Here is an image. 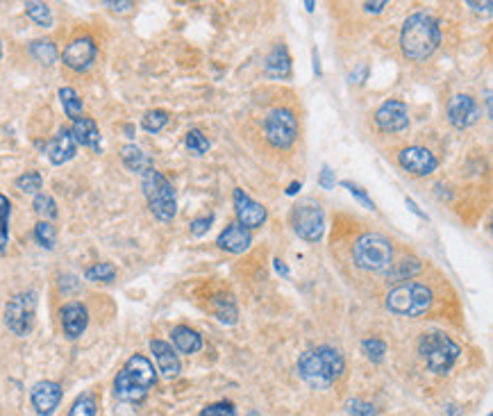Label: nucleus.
<instances>
[{"label":"nucleus","instance_id":"nucleus-1","mask_svg":"<svg viewBox=\"0 0 493 416\" xmlns=\"http://www.w3.org/2000/svg\"><path fill=\"white\" fill-rule=\"evenodd\" d=\"M439 43H441V28L439 21L432 14L416 12L405 21L403 32H400V48H403L405 57L423 62L430 55H434Z\"/></svg>","mask_w":493,"mask_h":416},{"label":"nucleus","instance_id":"nucleus-2","mask_svg":"<svg viewBox=\"0 0 493 416\" xmlns=\"http://www.w3.org/2000/svg\"><path fill=\"white\" fill-rule=\"evenodd\" d=\"M345 371V359L332 346L305 350L298 359V375L312 389H327Z\"/></svg>","mask_w":493,"mask_h":416},{"label":"nucleus","instance_id":"nucleus-3","mask_svg":"<svg viewBox=\"0 0 493 416\" xmlns=\"http://www.w3.org/2000/svg\"><path fill=\"white\" fill-rule=\"evenodd\" d=\"M157 382L152 361L145 355H132L114 380V396L123 403H139Z\"/></svg>","mask_w":493,"mask_h":416},{"label":"nucleus","instance_id":"nucleus-4","mask_svg":"<svg viewBox=\"0 0 493 416\" xmlns=\"http://www.w3.org/2000/svg\"><path fill=\"white\" fill-rule=\"evenodd\" d=\"M355 264L371 273H387L394 266V246L378 232H364L352 243Z\"/></svg>","mask_w":493,"mask_h":416},{"label":"nucleus","instance_id":"nucleus-5","mask_svg":"<svg viewBox=\"0 0 493 416\" xmlns=\"http://www.w3.org/2000/svg\"><path fill=\"white\" fill-rule=\"evenodd\" d=\"M418 352L425 359L427 368L436 375H445L459 359L462 348L445 332H425L418 339Z\"/></svg>","mask_w":493,"mask_h":416},{"label":"nucleus","instance_id":"nucleus-6","mask_svg":"<svg viewBox=\"0 0 493 416\" xmlns=\"http://www.w3.org/2000/svg\"><path fill=\"white\" fill-rule=\"evenodd\" d=\"M141 189H143L145 201H148L150 212L155 214V219H159V221L176 219V214H178L176 189H173V185L155 166L141 175Z\"/></svg>","mask_w":493,"mask_h":416},{"label":"nucleus","instance_id":"nucleus-7","mask_svg":"<svg viewBox=\"0 0 493 416\" xmlns=\"http://www.w3.org/2000/svg\"><path fill=\"white\" fill-rule=\"evenodd\" d=\"M432 289L421 282H400L387 294V310L398 316H416L425 314L432 307Z\"/></svg>","mask_w":493,"mask_h":416},{"label":"nucleus","instance_id":"nucleus-8","mask_svg":"<svg viewBox=\"0 0 493 416\" xmlns=\"http://www.w3.org/2000/svg\"><path fill=\"white\" fill-rule=\"evenodd\" d=\"M36 316V294L34 292H21L12 296L5 307V323L18 337H25L34 328Z\"/></svg>","mask_w":493,"mask_h":416},{"label":"nucleus","instance_id":"nucleus-9","mask_svg":"<svg viewBox=\"0 0 493 416\" xmlns=\"http://www.w3.org/2000/svg\"><path fill=\"white\" fill-rule=\"evenodd\" d=\"M264 134L271 146L287 150L298 137V121L291 110H273L264 121Z\"/></svg>","mask_w":493,"mask_h":416},{"label":"nucleus","instance_id":"nucleus-10","mask_svg":"<svg viewBox=\"0 0 493 416\" xmlns=\"http://www.w3.org/2000/svg\"><path fill=\"white\" fill-rule=\"evenodd\" d=\"M291 225L300 239L309 243L321 241L325 232V214L318 205H298L291 214Z\"/></svg>","mask_w":493,"mask_h":416},{"label":"nucleus","instance_id":"nucleus-11","mask_svg":"<svg viewBox=\"0 0 493 416\" xmlns=\"http://www.w3.org/2000/svg\"><path fill=\"white\" fill-rule=\"evenodd\" d=\"M96 55H98L96 41L91 37H78V39H73L66 48H64L62 59L71 71L82 73V71H89L91 66H94Z\"/></svg>","mask_w":493,"mask_h":416},{"label":"nucleus","instance_id":"nucleus-12","mask_svg":"<svg viewBox=\"0 0 493 416\" xmlns=\"http://www.w3.org/2000/svg\"><path fill=\"white\" fill-rule=\"evenodd\" d=\"M232 201H234V214H236V223H241L243 228H262L266 223V207L259 205L257 201L243 192V189H234L232 194Z\"/></svg>","mask_w":493,"mask_h":416},{"label":"nucleus","instance_id":"nucleus-13","mask_svg":"<svg viewBox=\"0 0 493 416\" xmlns=\"http://www.w3.org/2000/svg\"><path fill=\"white\" fill-rule=\"evenodd\" d=\"M398 164L412 175H430L439 166V159L434 157L432 150L423 146H409L398 152Z\"/></svg>","mask_w":493,"mask_h":416},{"label":"nucleus","instance_id":"nucleus-14","mask_svg":"<svg viewBox=\"0 0 493 416\" xmlns=\"http://www.w3.org/2000/svg\"><path fill=\"white\" fill-rule=\"evenodd\" d=\"M376 123L385 132H403L409 125V110L403 101H387L378 107Z\"/></svg>","mask_w":493,"mask_h":416},{"label":"nucleus","instance_id":"nucleus-15","mask_svg":"<svg viewBox=\"0 0 493 416\" xmlns=\"http://www.w3.org/2000/svg\"><path fill=\"white\" fill-rule=\"evenodd\" d=\"M480 119V105L476 103V98H471L466 94H457L450 98L448 103V121L455 125L457 130H464L473 125Z\"/></svg>","mask_w":493,"mask_h":416},{"label":"nucleus","instance_id":"nucleus-16","mask_svg":"<svg viewBox=\"0 0 493 416\" xmlns=\"http://www.w3.org/2000/svg\"><path fill=\"white\" fill-rule=\"evenodd\" d=\"M62 401V387L57 382H50V380H43V382H36L32 389V405L36 414L41 416H50Z\"/></svg>","mask_w":493,"mask_h":416},{"label":"nucleus","instance_id":"nucleus-17","mask_svg":"<svg viewBox=\"0 0 493 416\" xmlns=\"http://www.w3.org/2000/svg\"><path fill=\"white\" fill-rule=\"evenodd\" d=\"M218 248L221 250H227V252H234V255H239V252H245L250 248L252 243V232L248 228H243L241 223H227V228L218 234Z\"/></svg>","mask_w":493,"mask_h":416},{"label":"nucleus","instance_id":"nucleus-18","mask_svg":"<svg viewBox=\"0 0 493 416\" xmlns=\"http://www.w3.org/2000/svg\"><path fill=\"white\" fill-rule=\"evenodd\" d=\"M76 152H78V143H76V139H73L71 130H66V128H62L48 141V146H45V155H48V159L55 166L66 164L69 159L76 157Z\"/></svg>","mask_w":493,"mask_h":416},{"label":"nucleus","instance_id":"nucleus-19","mask_svg":"<svg viewBox=\"0 0 493 416\" xmlns=\"http://www.w3.org/2000/svg\"><path fill=\"white\" fill-rule=\"evenodd\" d=\"M59 319H62L64 334H66L69 339H78L80 334L87 330L89 312H87V307L82 305V303H66V305L62 307Z\"/></svg>","mask_w":493,"mask_h":416},{"label":"nucleus","instance_id":"nucleus-20","mask_svg":"<svg viewBox=\"0 0 493 416\" xmlns=\"http://www.w3.org/2000/svg\"><path fill=\"white\" fill-rule=\"evenodd\" d=\"M150 350H152L155 359H157V368L162 371L164 378L173 380L180 373V357H178V352L173 350V346H169V343L162 339H152Z\"/></svg>","mask_w":493,"mask_h":416},{"label":"nucleus","instance_id":"nucleus-21","mask_svg":"<svg viewBox=\"0 0 493 416\" xmlns=\"http://www.w3.org/2000/svg\"><path fill=\"white\" fill-rule=\"evenodd\" d=\"M264 73L271 80H287L291 76V55L287 46L278 43V46L269 52L266 62H264Z\"/></svg>","mask_w":493,"mask_h":416},{"label":"nucleus","instance_id":"nucleus-22","mask_svg":"<svg viewBox=\"0 0 493 416\" xmlns=\"http://www.w3.org/2000/svg\"><path fill=\"white\" fill-rule=\"evenodd\" d=\"M71 134H73V139H76V143H80V146H87L91 150L100 152V132H98V125H96L94 119L82 116V119L73 121Z\"/></svg>","mask_w":493,"mask_h":416},{"label":"nucleus","instance_id":"nucleus-23","mask_svg":"<svg viewBox=\"0 0 493 416\" xmlns=\"http://www.w3.org/2000/svg\"><path fill=\"white\" fill-rule=\"evenodd\" d=\"M171 337H173V346H176V350L185 352V355H194V352L203 348V337H200L196 330L187 328V325L173 328Z\"/></svg>","mask_w":493,"mask_h":416},{"label":"nucleus","instance_id":"nucleus-24","mask_svg":"<svg viewBox=\"0 0 493 416\" xmlns=\"http://www.w3.org/2000/svg\"><path fill=\"white\" fill-rule=\"evenodd\" d=\"M121 159H123V164L132 171V173H141L143 175L145 171L152 168V159L145 155V152L139 146H134V143H127V146H123Z\"/></svg>","mask_w":493,"mask_h":416},{"label":"nucleus","instance_id":"nucleus-25","mask_svg":"<svg viewBox=\"0 0 493 416\" xmlns=\"http://www.w3.org/2000/svg\"><path fill=\"white\" fill-rule=\"evenodd\" d=\"M59 103L64 107V112H66V116L71 121H78L82 119V98L78 96L76 89H71V87H62L59 89Z\"/></svg>","mask_w":493,"mask_h":416},{"label":"nucleus","instance_id":"nucleus-26","mask_svg":"<svg viewBox=\"0 0 493 416\" xmlns=\"http://www.w3.org/2000/svg\"><path fill=\"white\" fill-rule=\"evenodd\" d=\"M30 55L36 59V62H41L43 66H50L57 62V48H55V43L50 39H36L30 43Z\"/></svg>","mask_w":493,"mask_h":416},{"label":"nucleus","instance_id":"nucleus-27","mask_svg":"<svg viewBox=\"0 0 493 416\" xmlns=\"http://www.w3.org/2000/svg\"><path fill=\"white\" fill-rule=\"evenodd\" d=\"M212 307H214V314L218 316V321L232 325L236 323V305L232 301V296H225V294H218L212 298Z\"/></svg>","mask_w":493,"mask_h":416},{"label":"nucleus","instance_id":"nucleus-28","mask_svg":"<svg viewBox=\"0 0 493 416\" xmlns=\"http://www.w3.org/2000/svg\"><path fill=\"white\" fill-rule=\"evenodd\" d=\"M85 278L91 280V282H112L116 278V268L114 264H109V261H98V264L89 266L85 271Z\"/></svg>","mask_w":493,"mask_h":416},{"label":"nucleus","instance_id":"nucleus-29","mask_svg":"<svg viewBox=\"0 0 493 416\" xmlns=\"http://www.w3.org/2000/svg\"><path fill=\"white\" fill-rule=\"evenodd\" d=\"M166 123H169V114L166 112H164V110H150V112L143 114L141 128L145 132H150V134H157V132H162L164 128H166Z\"/></svg>","mask_w":493,"mask_h":416},{"label":"nucleus","instance_id":"nucleus-30","mask_svg":"<svg viewBox=\"0 0 493 416\" xmlns=\"http://www.w3.org/2000/svg\"><path fill=\"white\" fill-rule=\"evenodd\" d=\"M25 14L30 16L36 25H41V28H50L52 25L50 7L45 3H25Z\"/></svg>","mask_w":493,"mask_h":416},{"label":"nucleus","instance_id":"nucleus-31","mask_svg":"<svg viewBox=\"0 0 493 416\" xmlns=\"http://www.w3.org/2000/svg\"><path fill=\"white\" fill-rule=\"evenodd\" d=\"M34 239L39 241V246L45 250L55 248V241H57V232H55V225L50 221H39L34 225Z\"/></svg>","mask_w":493,"mask_h":416},{"label":"nucleus","instance_id":"nucleus-32","mask_svg":"<svg viewBox=\"0 0 493 416\" xmlns=\"http://www.w3.org/2000/svg\"><path fill=\"white\" fill-rule=\"evenodd\" d=\"M9 214H12V203L7 196L0 194V252H5L9 241Z\"/></svg>","mask_w":493,"mask_h":416},{"label":"nucleus","instance_id":"nucleus-33","mask_svg":"<svg viewBox=\"0 0 493 416\" xmlns=\"http://www.w3.org/2000/svg\"><path fill=\"white\" fill-rule=\"evenodd\" d=\"M32 207H34V212L43 216L45 221H52L55 216H57V205H55L52 196H48V194H36Z\"/></svg>","mask_w":493,"mask_h":416},{"label":"nucleus","instance_id":"nucleus-34","mask_svg":"<svg viewBox=\"0 0 493 416\" xmlns=\"http://www.w3.org/2000/svg\"><path fill=\"white\" fill-rule=\"evenodd\" d=\"M69 416H96V396L82 394L78 401L73 403Z\"/></svg>","mask_w":493,"mask_h":416},{"label":"nucleus","instance_id":"nucleus-35","mask_svg":"<svg viewBox=\"0 0 493 416\" xmlns=\"http://www.w3.org/2000/svg\"><path fill=\"white\" fill-rule=\"evenodd\" d=\"M185 143H187V148L194 152V155H205V152L209 150V139H207L205 134L200 132L198 128H194V130L187 132Z\"/></svg>","mask_w":493,"mask_h":416},{"label":"nucleus","instance_id":"nucleus-36","mask_svg":"<svg viewBox=\"0 0 493 416\" xmlns=\"http://www.w3.org/2000/svg\"><path fill=\"white\" fill-rule=\"evenodd\" d=\"M41 185H43V178L36 173V171H27L21 178H16V187L21 189L23 194H39Z\"/></svg>","mask_w":493,"mask_h":416},{"label":"nucleus","instance_id":"nucleus-37","mask_svg":"<svg viewBox=\"0 0 493 416\" xmlns=\"http://www.w3.org/2000/svg\"><path fill=\"white\" fill-rule=\"evenodd\" d=\"M418 268H421V264H418L416 259H403V261H398V268H389L387 275L389 280H409Z\"/></svg>","mask_w":493,"mask_h":416},{"label":"nucleus","instance_id":"nucleus-38","mask_svg":"<svg viewBox=\"0 0 493 416\" xmlns=\"http://www.w3.org/2000/svg\"><path fill=\"white\" fill-rule=\"evenodd\" d=\"M362 348L364 352H366V357L371 361H382L385 359V352H387V346H385V341H380V339H366L362 343Z\"/></svg>","mask_w":493,"mask_h":416},{"label":"nucleus","instance_id":"nucleus-39","mask_svg":"<svg viewBox=\"0 0 493 416\" xmlns=\"http://www.w3.org/2000/svg\"><path fill=\"white\" fill-rule=\"evenodd\" d=\"M345 410H348L352 416H378V410L366 401H359V398H350L345 403Z\"/></svg>","mask_w":493,"mask_h":416},{"label":"nucleus","instance_id":"nucleus-40","mask_svg":"<svg viewBox=\"0 0 493 416\" xmlns=\"http://www.w3.org/2000/svg\"><path fill=\"white\" fill-rule=\"evenodd\" d=\"M200 416H236V410H234L232 403L221 401V403H214V405L203 407Z\"/></svg>","mask_w":493,"mask_h":416},{"label":"nucleus","instance_id":"nucleus-41","mask_svg":"<svg viewBox=\"0 0 493 416\" xmlns=\"http://www.w3.org/2000/svg\"><path fill=\"white\" fill-rule=\"evenodd\" d=\"M212 223H214V216L209 214V216H198V219H194L191 221V225H189V230H191V234H194V237H203V234L212 228Z\"/></svg>","mask_w":493,"mask_h":416},{"label":"nucleus","instance_id":"nucleus-42","mask_svg":"<svg viewBox=\"0 0 493 416\" xmlns=\"http://www.w3.org/2000/svg\"><path fill=\"white\" fill-rule=\"evenodd\" d=\"M345 189H348V192L355 196V198H357V201L364 205V207H369V210H376V203H373L371 201V198H369V194L366 192H364V189L362 187H357V185H352V182H348V180H343V182H341Z\"/></svg>","mask_w":493,"mask_h":416},{"label":"nucleus","instance_id":"nucleus-43","mask_svg":"<svg viewBox=\"0 0 493 416\" xmlns=\"http://www.w3.org/2000/svg\"><path fill=\"white\" fill-rule=\"evenodd\" d=\"M318 185H321L323 189H332L336 185V178H334V171L330 166H325L321 171V175H318Z\"/></svg>","mask_w":493,"mask_h":416},{"label":"nucleus","instance_id":"nucleus-44","mask_svg":"<svg viewBox=\"0 0 493 416\" xmlns=\"http://www.w3.org/2000/svg\"><path fill=\"white\" fill-rule=\"evenodd\" d=\"M366 76H369V66H359L357 71H352V73H350V83L352 85H362L364 80H366Z\"/></svg>","mask_w":493,"mask_h":416},{"label":"nucleus","instance_id":"nucleus-45","mask_svg":"<svg viewBox=\"0 0 493 416\" xmlns=\"http://www.w3.org/2000/svg\"><path fill=\"white\" fill-rule=\"evenodd\" d=\"M469 7H473V10H476L478 14H485V16H489L491 14V7H493V3L491 0H487V3H466Z\"/></svg>","mask_w":493,"mask_h":416},{"label":"nucleus","instance_id":"nucleus-46","mask_svg":"<svg viewBox=\"0 0 493 416\" xmlns=\"http://www.w3.org/2000/svg\"><path fill=\"white\" fill-rule=\"evenodd\" d=\"M105 7H109V10H114V12H127V10H132V3L130 0H123V3H105Z\"/></svg>","mask_w":493,"mask_h":416},{"label":"nucleus","instance_id":"nucleus-47","mask_svg":"<svg viewBox=\"0 0 493 416\" xmlns=\"http://www.w3.org/2000/svg\"><path fill=\"white\" fill-rule=\"evenodd\" d=\"M385 7H387L385 0H380V3H364V10H366L369 14H380Z\"/></svg>","mask_w":493,"mask_h":416},{"label":"nucleus","instance_id":"nucleus-48","mask_svg":"<svg viewBox=\"0 0 493 416\" xmlns=\"http://www.w3.org/2000/svg\"><path fill=\"white\" fill-rule=\"evenodd\" d=\"M407 207H409V210H412L416 216H421V219H427V214L418 210V207H416V203H414V201H409V198H407Z\"/></svg>","mask_w":493,"mask_h":416},{"label":"nucleus","instance_id":"nucleus-49","mask_svg":"<svg viewBox=\"0 0 493 416\" xmlns=\"http://www.w3.org/2000/svg\"><path fill=\"white\" fill-rule=\"evenodd\" d=\"M276 271H278V273L280 275H289V268H287V264H282V259H276Z\"/></svg>","mask_w":493,"mask_h":416},{"label":"nucleus","instance_id":"nucleus-50","mask_svg":"<svg viewBox=\"0 0 493 416\" xmlns=\"http://www.w3.org/2000/svg\"><path fill=\"white\" fill-rule=\"evenodd\" d=\"M300 187H303V185H300V182H291V185H289V189H287V194H289V196H294V194H298V192H300Z\"/></svg>","mask_w":493,"mask_h":416},{"label":"nucleus","instance_id":"nucleus-51","mask_svg":"<svg viewBox=\"0 0 493 416\" xmlns=\"http://www.w3.org/2000/svg\"><path fill=\"white\" fill-rule=\"evenodd\" d=\"M314 73L321 76V59H318V52L314 50Z\"/></svg>","mask_w":493,"mask_h":416},{"label":"nucleus","instance_id":"nucleus-52","mask_svg":"<svg viewBox=\"0 0 493 416\" xmlns=\"http://www.w3.org/2000/svg\"><path fill=\"white\" fill-rule=\"evenodd\" d=\"M0 57H3V41H0Z\"/></svg>","mask_w":493,"mask_h":416}]
</instances>
